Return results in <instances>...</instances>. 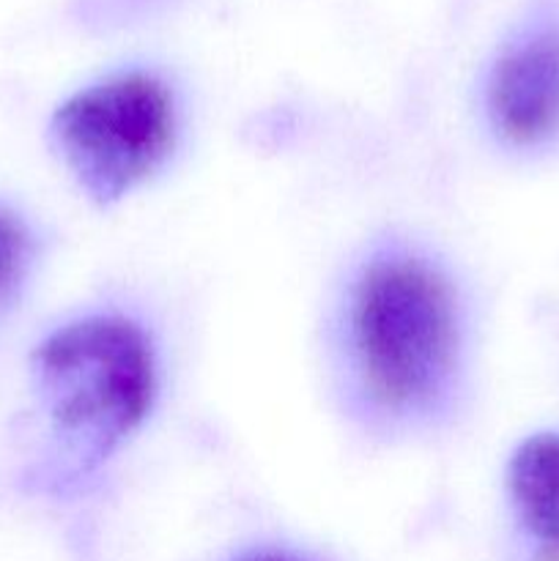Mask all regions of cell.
<instances>
[{"label": "cell", "mask_w": 559, "mask_h": 561, "mask_svg": "<svg viewBox=\"0 0 559 561\" xmlns=\"http://www.w3.org/2000/svg\"><path fill=\"white\" fill-rule=\"evenodd\" d=\"M255 561H288V559H274V557H266V559H255Z\"/></svg>", "instance_id": "52a82bcc"}, {"label": "cell", "mask_w": 559, "mask_h": 561, "mask_svg": "<svg viewBox=\"0 0 559 561\" xmlns=\"http://www.w3.org/2000/svg\"><path fill=\"white\" fill-rule=\"evenodd\" d=\"M53 137L82 190L110 203L168 157L173 107L153 77H113L71 96L55 113Z\"/></svg>", "instance_id": "3957f363"}, {"label": "cell", "mask_w": 559, "mask_h": 561, "mask_svg": "<svg viewBox=\"0 0 559 561\" xmlns=\"http://www.w3.org/2000/svg\"><path fill=\"white\" fill-rule=\"evenodd\" d=\"M497 129L513 142H537L559 129V33L510 49L488 88Z\"/></svg>", "instance_id": "277c9868"}, {"label": "cell", "mask_w": 559, "mask_h": 561, "mask_svg": "<svg viewBox=\"0 0 559 561\" xmlns=\"http://www.w3.org/2000/svg\"><path fill=\"white\" fill-rule=\"evenodd\" d=\"M510 496L537 559L559 561V436L526 438L510 460Z\"/></svg>", "instance_id": "5b68a950"}, {"label": "cell", "mask_w": 559, "mask_h": 561, "mask_svg": "<svg viewBox=\"0 0 559 561\" xmlns=\"http://www.w3.org/2000/svg\"><path fill=\"white\" fill-rule=\"evenodd\" d=\"M33 387L55 433L82 458L99 460L140 425L151 405V351L135 323L85 318L38 345Z\"/></svg>", "instance_id": "6da1fadb"}, {"label": "cell", "mask_w": 559, "mask_h": 561, "mask_svg": "<svg viewBox=\"0 0 559 561\" xmlns=\"http://www.w3.org/2000/svg\"><path fill=\"white\" fill-rule=\"evenodd\" d=\"M25 263V233L20 225L0 211V296L16 283Z\"/></svg>", "instance_id": "8992f818"}, {"label": "cell", "mask_w": 559, "mask_h": 561, "mask_svg": "<svg viewBox=\"0 0 559 561\" xmlns=\"http://www.w3.org/2000/svg\"><path fill=\"white\" fill-rule=\"evenodd\" d=\"M351 334L362 381L387 409H414L447 381L455 305L447 283L409 257L373 263L356 285Z\"/></svg>", "instance_id": "7a4b0ae2"}]
</instances>
